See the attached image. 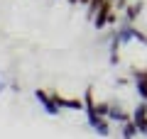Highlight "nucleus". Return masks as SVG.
I'll use <instances>...</instances> for the list:
<instances>
[{
  "mask_svg": "<svg viewBox=\"0 0 147 139\" xmlns=\"http://www.w3.org/2000/svg\"><path fill=\"white\" fill-rule=\"evenodd\" d=\"M115 34H118V39L123 41V44H130V41H140L142 46H147V34L142 29H137L135 25H127V22H118V27H115Z\"/></svg>",
  "mask_w": 147,
  "mask_h": 139,
  "instance_id": "nucleus-1",
  "label": "nucleus"
},
{
  "mask_svg": "<svg viewBox=\"0 0 147 139\" xmlns=\"http://www.w3.org/2000/svg\"><path fill=\"white\" fill-rule=\"evenodd\" d=\"M34 100L39 105H42V110L49 115V117H59V112H61V108H59L57 103H54V98H52V93H47V90H42V88H37L34 90Z\"/></svg>",
  "mask_w": 147,
  "mask_h": 139,
  "instance_id": "nucleus-2",
  "label": "nucleus"
},
{
  "mask_svg": "<svg viewBox=\"0 0 147 139\" xmlns=\"http://www.w3.org/2000/svg\"><path fill=\"white\" fill-rule=\"evenodd\" d=\"M52 98H54V103H57L61 110H74V112H84L86 110L84 98H64V95H59V93H52Z\"/></svg>",
  "mask_w": 147,
  "mask_h": 139,
  "instance_id": "nucleus-3",
  "label": "nucleus"
},
{
  "mask_svg": "<svg viewBox=\"0 0 147 139\" xmlns=\"http://www.w3.org/2000/svg\"><path fill=\"white\" fill-rule=\"evenodd\" d=\"M113 10H115V7H113V0H105L103 5L98 7V12H96L93 20H91V22H93V27H96L98 32L108 27V20H110V12H113Z\"/></svg>",
  "mask_w": 147,
  "mask_h": 139,
  "instance_id": "nucleus-4",
  "label": "nucleus"
},
{
  "mask_svg": "<svg viewBox=\"0 0 147 139\" xmlns=\"http://www.w3.org/2000/svg\"><path fill=\"white\" fill-rule=\"evenodd\" d=\"M88 127L93 129L98 137H110V120L108 117H100V115H88L86 117Z\"/></svg>",
  "mask_w": 147,
  "mask_h": 139,
  "instance_id": "nucleus-5",
  "label": "nucleus"
},
{
  "mask_svg": "<svg viewBox=\"0 0 147 139\" xmlns=\"http://www.w3.org/2000/svg\"><path fill=\"white\" fill-rule=\"evenodd\" d=\"M132 122H135L137 132H140L142 137H147V103L145 100H140L137 108L132 110Z\"/></svg>",
  "mask_w": 147,
  "mask_h": 139,
  "instance_id": "nucleus-6",
  "label": "nucleus"
},
{
  "mask_svg": "<svg viewBox=\"0 0 147 139\" xmlns=\"http://www.w3.org/2000/svg\"><path fill=\"white\" fill-rule=\"evenodd\" d=\"M132 86L137 90V98L147 103V71L145 68H132Z\"/></svg>",
  "mask_w": 147,
  "mask_h": 139,
  "instance_id": "nucleus-7",
  "label": "nucleus"
},
{
  "mask_svg": "<svg viewBox=\"0 0 147 139\" xmlns=\"http://www.w3.org/2000/svg\"><path fill=\"white\" fill-rule=\"evenodd\" d=\"M142 7H145V3H142V0H130V5L125 7V12H123L120 20H123V22H127V25H135L137 17L142 15Z\"/></svg>",
  "mask_w": 147,
  "mask_h": 139,
  "instance_id": "nucleus-8",
  "label": "nucleus"
},
{
  "mask_svg": "<svg viewBox=\"0 0 147 139\" xmlns=\"http://www.w3.org/2000/svg\"><path fill=\"white\" fill-rule=\"evenodd\" d=\"M108 120H110L113 124H125V122H130V120H132V115H130V112H125V110H123L120 105L110 103V112H108Z\"/></svg>",
  "mask_w": 147,
  "mask_h": 139,
  "instance_id": "nucleus-9",
  "label": "nucleus"
},
{
  "mask_svg": "<svg viewBox=\"0 0 147 139\" xmlns=\"http://www.w3.org/2000/svg\"><path fill=\"white\" fill-rule=\"evenodd\" d=\"M137 134H140V132H137V127H135L132 120L125 122V124H120V139H135Z\"/></svg>",
  "mask_w": 147,
  "mask_h": 139,
  "instance_id": "nucleus-10",
  "label": "nucleus"
},
{
  "mask_svg": "<svg viewBox=\"0 0 147 139\" xmlns=\"http://www.w3.org/2000/svg\"><path fill=\"white\" fill-rule=\"evenodd\" d=\"M103 3H105V0H91L88 5H86V15H88V20H93V15L98 12V7L103 5Z\"/></svg>",
  "mask_w": 147,
  "mask_h": 139,
  "instance_id": "nucleus-11",
  "label": "nucleus"
},
{
  "mask_svg": "<svg viewBox=\"0 0 147 139\" xmlns=\"http://www.w3.org/2000/svg\"><path fill=\"white\" fill-rule=\"evenodd\" d=\"M96 112H98L100 117H108V112H110V103H96Z\"/></svg>",
  "mask_w": 147,
  "mask_h": 139,
  "instance_id": "nucleus-12",
  "label": "nucleus"
},
{
  "mask_svg": "<svg viewBox=\"0 0 147 139\" xmlns=\"http://www.w3.org/2000/svg\"><path fill=\"white\" fill-rule=\"evenodd\" d=\"M7 88H10V81H7V78L3 76V73H0V95H3V93H5Z\"/></svg>",
  "mask_w": 147,
  "mask_h": 139,
  "instance_id": "nucleus-13",
  "label": "nucleus"
},
{
  "mask_svg": "<svg viewBox=\"0 0 147 139\" xmlns=\"http://www.w3.org/2000/svg\"><path fill=\"white\" fill-rule=\"evenodd\" d=\"M10 90H12V93H20V83H15V81H10Z\"/></svg>",
  "mask_w": 147,
  "mask_h": 139,
  "instance_id": "nucleus-14",
  "label": "nucleus"
}]
</instances>
